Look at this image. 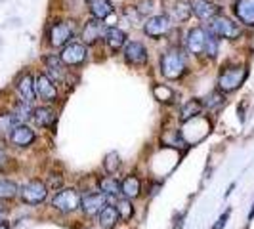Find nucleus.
<instances>
[{
  "label": "nucleus",
  "mask_w": 254,
  "mask_h": 229,
  "mask_svg": "<svg viewBox=\"0 0 254 229\" xmlns=\"http://www.w3.org/2000/svg\"><path fill=\"white\" fill-rule=\"evenodd\" d=\"M19 195V187L10 181V179H0V199L2 201H10L13 197Z\"/></svg>",
  "instance_id": "26"
},
{
  "label": "nucleus",
  "mask_w": 254,
  "mask_h": 229,
  "mask_svg": "<svg viewBox=\"0 0 254 229\" xmlns=\"http://www.w3.org/2000/svg\"><path fill=\"white\" fill-rule=\"evenodd\" d=\"M140 191H141V183L136 176H127V178L123 179V183H121V193H123L125 199H130V201L136 199V197L140 195Z\"/></svg>",
  "instance_id": "23"
},
{
  "label": "nucleus",
  "mask_w": 254,
  "mask_h": 229,
  "mask_svg": "<svg viewBox=\"0 0 254 229\" xmlns=\"http://www.w3.org/2000/svg\"><path fill=\"white\" fill-rule=\"evenodd\" d=\"M208 31H212L218 38H228V40H235V38L241 37V27L222 13L216 15L214 19H210Z\"/></svg>",
  "instance_id": "3"
},
{
  "label": "nucleus",
  "mask_w": 254,
  "mask_h": 229,
  "mask_svg": "<svg viewBox=\"0 0 254 229\" xmlns=\"http://www.w3.org/2000/svg\"><path fill=\"white\" fill-rule=\"evenodd\" d=\"M100 189L105 195H119L121 193V183H119V179L107 176V178L100 179Z\"/></svg>",
  "instance_id": "30"
},
{
  "label": "nucleus",
  "mask_w": 254,
  "mask_h": 229,
  "mask_svg": "<svg viewBox=\"0 0 254 229\" xmlns=\"http://www.w3.org/2000/svg\"><path fill=\"white\" fill-rule=\"evenodd\" d=\"M191 13H195L199 19L203 21H210L214 19L216 15H220V6L210 2V0H191Z\"/></svg>",
  "instance_id": "14"
},
{
  "label": "nucleus",
  "mask_w": 254,
  "mask_h": 229,
  "mask_svg": "<svg viewBox=\"0 0 254 229\" xmlns=\"http://www.w3.org/2000/svg\"><path fill=\"white\" fill-rule=\"evenodd\" d=\"M13 114H15V118L19 120V124H25L29 118H33V109H31V103L27 102H21L15 105V109H13Z\"/></svg>",
  "instance_id": "29"
},
{
  "label": "nucleus",
  "mask_w": 254,
  "mask_h": 229,
  "mask_svg": "<svg viewBox=\"0 0 254 229\" xmlns=\"http://www.w3.org/2000/svg\"><path fill=\"white\" fill-rule=\"evenodd\" d=\"M201 111H203V103L197 102V100H190V102L182 107V120L186 122V120H190L193 116H197Z\"/></svg>",
  "instance_id": "27"
},
{
  "label": "nucleus",
  "mask_w": 254,
  "mask_h": 229,
  "mask_svg": "<svg viewBox=\"0 0 254 229\" xmlns=\"http://www.w3.org/2000/svg\"><path fill=\"white\" fill-rule=\"evenodd\" d=\"M0 229H10V226H8V224H4V222H0Z\"/></svg>",
  "instance_id": "40"
},
{
  "label": "nucleus",
  "mask_w": 254,
  "mask_h": 229,
  "mask_svg": "<svg viewBox=\"0 0 254 229\" xmlns=\"http://www.w3.org/2000/svg\"><path fill=\"white\" fill-rule=\"evenodd\" d=\"M228 218H229V210L226 212V214H222V216L218 218V224L212 229H222L224 226H226V224H228Z\"/></svg>",
  "instance_id": "36"
},
{
  "label": "nucleus",
  "mask_w": 254,
  "mask_h": 229,
  "mask_svg": "<svg viewBox=\"0 0 254 229\" xmlns=\"http://www.w3.org/2000/svg\"><path fill=\"white\" fill-rule=\"evenodd\" d=\"M17 94L21 96V100L27 103H33L37 98V92H35V78L25 73V75L19 76L17 80Z\"/></svg>",
  "instance_id": "19"
},
{
  "label": "nucleus",
  "mask_w": 254,
  "mask_h": 229,
  "mask_svg": "<svg viewBox=\"0 0 254 229\" xmlns=\"http://www.w3.org/2000/svg\"><path fill=\"white\" fill-rule=\"evenodd\" d=\"M224 103V96H222V92H212L210 96H206L203 102V107L206 109H214L218 105H222Z\"/></svg>",
  "instance_id": "34"
},
{
  "label": "nucleus",
  "mask_w": 254,
  "mask_h": 229,
  "mask_svg": "<svg viewBox=\"0 0 254 229\" xmlns=\"http://www.w3.org/2000/svg\"><path fill=\"white\" fill-rule=\"evenodd\" d=\"M163 6L166 15L176 23H184L191 17V4L186 0H163Z\"/></svg>",
  "instance_id": "9"
},
{
  "label": "nucleus",
  "mask_w": 254,
  "mask_h": 229,
  "mask_svg": "<svg viewBox=\"0 0 254 229\" xmlns=\"http://www.w3.org/2000/svg\"><path fill=\"white\" fill-rule=\"evenodd\" d=\"M233 13L239 19V23L247 27H254V0H235Z\"/></svg>",
  "instance_id": "15"
},
{
  "label": "nucleus",
  "mask_w": 254,
  "mask_h": 229,
  "mask_svg": "<svg viewBox=\"0 0 254 229\" xmlns=\"http://www.w3.org/2000/svg\"><path fill=\"white\" fill-rule=\"evenodd\" d=\"M98 216H100V226L103 229H113L117 226V222H119V218H121L115 206H105Z\"/></svg>",
  "instance_id": "24"
},
{
  "label": "nucleus",
  "mask_w": 254,
  "mask_h": 229,
  "mask_svg": "<svg viewBox=\"0 0 254 229\" xmlns=\"http://www.w3.org/2000/svg\"><path fill=\"white\" fill-rule=\"evenodd\" d=\"M105 31H107V27L103 23V19H96V17L88 19L84 29H82V40H84V44L86 46L96 44L100 38L105 37Z\"/></svg>",
  "instance_id": "13"
},
{
  "label": "nucleus",
  "mask_w": 254,
  "mask_h": 229,
  "mask_svg": "<svg viewBox=\"0 0 254 229\" xmlns=\"http://www.w3.org/2000/svg\"><path fill=\"white\" fill-rule=\"evenodd\" d=\"M103 166H105V170L109 172V174H115L119 168H121V157H119V153L117 151H111L105 155V161H103Z\"/></svg>",
  "instance_id": "32"
},
{
  "label": "nucleus",
  "mask_w": 254,
  "mask_h": 229,
  "mask_svg": "<svg viewBox=\"0 0 254 229\" xmlns=\"http://www.w3.org/2000/svg\"><path fill=\"white\" fill-rule=\"evenodd\" d=\"M107 206V195L105 193H88L80 199V208L86 216H98Z\"/></svg>",
  "instance_id": "10"
},
{
  "label": "nucleus",
  "mask_w": 254,
  "mask_h": 229,
  "mask_svg": "<svg viewBox=\"0 0 254 229\" xmlns=\"http://www.w3.org/2000/svg\"><path fill=\"white\" fill-rule=\"evenodd\" d=\"M35 140H37L35 132L27 126V124H17L10 132V141H12L15 147H29Z\"/></svg>",
  "instance_id": "17"
},
{
  "label": "nucleus",
  "mask_w": 254,
  "mask_h": 229,
  "mask_svg": "<svg viewBox=\"0 0 254 229\" xmlns=\"http://www.w3.org/2000/svg\"><path fill=\"white\" fill-rule=\"evenodd\" d=\"M172 29V19L166 15V13H161V15H151L145 23H143V33L149 38H159L166 37Z\"/></svg>",
  "instance_id": "6"
},
{
  "label": "nucleus",
  "mask_w": 254,
  "mask_h": 229,
  "mask_svg": "<svg viewBox=\"0 0 254 229\" xmlns=\"http://www.w3.org/2000/svg\"><path fill=\"white\" fill-rule=\"evenodd\" d=\"M188 69L186 65V56L182 54L180 48H170L161 56V73L168 78V80H178L184 76Z\"/></svg>",
  "instance_id": "1"
},
{
  "label": "nucleus",
  "mask_w": 254,
  "mask_h": 229,
  "mask_svg": "<svg viewBox=\"0 0 254 229\" xmlns=\"http://www.w3.org/2000/svg\"><path fill=\"white\" fill-rule=\"evenodd\" d=\"M125 59H127L130 65L141 67V65L147 63L149 54H147L145 46H143L141 42H138V40H132V42H127V44H125Z\"/></svg>",
  "instance_id": "11"
},
{
  "label": "nucleus",
  "mask_w": 254,
  "mask_h": 229,
  "mask_svg": "<svg viewBox=\"0 0 254 229\" xmlns=\"http://www.w3.org/2000/svg\"><path fill=\"white\" fill-rule=\"evenodd\" d=\"M151 10H153V0H143V2L138 4V12H140L141 15L151 13Z\"/></svg>",
  "instance_id": "35"
},
{
  "label": "nucleus",
  "mask_w": 254,
  "mask_h": 229,
  "mask_svg": "<svg viewBox=\"0 0 254 229\" xmlns=\"http://www.w3.org/2000/svg\"><path fill=\"white\" fill-rule=\"evenodd\" d=\"M80 199L82 197L73 187L71 189H62L60 193H56V197L52 199V206L62 214H71L80 206Z\"/></svg>",
  "instance_id": "4"
},
{
  "label": "nucleus",
  "mask_w": 254,
  "mask_h": 229,
  "mask_svg": "<svg viewBox=\"0 0 254 229\" xmlns=\"http://www.w3.org/2000/svg\"><path fill=\"white\" fill-rule=\"evenodd\" d=\"M88 10L96 19H105L115 12L111 0H88Z\"/></svg>",
  "instance_id": "20"
},
{
  "label": "nucleus",
  "mask_w": 254,
  "mask_h": 229,
  "mask_svg": "<svg viewBox=\"0 0 254 229\" xmlns=\"http://www.w3.org/2000/svg\"><path fill=\"white\" fill-rule=\"evenodd\" d=\"M4 214H6V210H4V206H2V204H0V222H2V220H4Z\"/></svg>",
  "instance_id": "39"
},
{
  "label": "nucleus",
  "mask_w": 254,
  "mask_h": 229,
  "mask_svg": "<svg viewBox=\"0 0 254 229\" xmlns=\"http://www.w3.org/2000/svg\"><path fill=\"white\" fill-rule=\"evenodd\" d=\"M8 163V153H6V149L0 145V168Z\"/></svg>",
  "instance_id": "38"
},
{
  "label": "nucleus",
  "mask_w": 254,
  "mask_h": 229,
  "mask_svg": "<svg viewBox=\"0 0 254 229\" xmlns=\"http://www.w3.org/2000/svg\"><path fill=\"white\" fill-rule=\"evenodd\" d=\"M75 33L76 31L73 23H69V21H58V23H54V25L50 27V33H48L50 44L56 46V48L65 46V44H69V42L75 38Z\"/></svg>",
  "instance_id": "7"
},
{
  "label": "nucleus",
  "mask_w": 254,
  "mask_h": 229,
  "mask_svg": "<svg viewBox=\"0 0 254 229\" xmlns=\"http://www.w3.org/2000/svg\"><path fill=\"white\" fill-rule=\"evenodd\" d=\"M245 78H247V69L245 67H239V65L237 67H228L218 76V88L224 94H231V92L241 88Z\"/></svg>",
  "instance_id": "2"
},
{
  "label": "nucleus",
  "mask_w": 254,
  "mask_h": 229,
  "mask_svg": "<svg viewBox=\"0 0 254 229\" xmlns=\"http://www.w3.org/2000/svg\"><path fill=\"white\" fill-rule=\"evenodd\" d=\"M249 218H251V220L254 218V204H253V210H251V214H249Z\"/></svg>",
  "instance_id": "41"
},
{
  "label": "nucleus",
  "mask_w": 254,
  "mask_h": 229,
  "mask_svg": "<svg viewBox=\"0 0 254 229\" xmlns=\"http://www.w3.org/2000/svg\"><path fill=\"white\" fill-rule=\"evenodd\" d=\"M17 124H19V120L15 118V114L13 113L0 114V132H2V134H10Z\"/></svg>",
  "instance_id": "31"
},
{
  "label": "nucleus",
  "mask_w": 254,
  "mask_h": 229,
  "mask_svg": "<svg viewBox=\"0 0 254 229\" xmlns=\"http://www.w3.org/2000/svg\"><path fill=\"white\" fill-rule=\"evenodd\" d=\"M60 57H62V61H64L67 67H78V65H82L86 61L88 50H86L84 44L69 42V44H65L64 52L60 54Z\"/></svg>",
  "instance_id": "8"
},
{
  "label": "nucleus",
  "mask_w": 254,
  "mask_h": 229,
  "mask_svg": "<svg viewBox=\"0 0 254 229\" xmlns=\"http://www.w3.org/2000/svg\"><path fill=\"white\" fill-rule=\"evenodd\" d=\"M33 118L40 128H50L56 122V111L52 107H37L33 109Z\"/></svg>",
  "instance_id": "22"
},
{
  "label": "nucleus",
  "mask_w": 254,
  "mask_h": 229,
  "mask_svg": "<svg viewBox=\"0 0 254 229\" xmlns=\"http://www.w3.org/2000/svg\"><path fill=\"white\" fill-rule=\"evenodd\" d=\"M218 46H220V38L212 33V31H206V40H204V54L214 59L218 56Z\"/></svg>",
  "instance_id": "28"
},
{
  "label": "nucleus",
  "mask_w": 254,
  "mask_h": 229,
  "mask_svg": "<svg viewBox=\"0 0 254 229\" xmlns=\"http://www.w3.org/2000/svg\"><path fill=\"white\" fill-rule=\"evenodd\" d=\"M204 40H206V29H203V27H193L190 33H188V38H186L188 50L193 56L204 54Z\"/></svg>",
  "instance_id": "16"
},
{
  "label": "nucleus",
  "mask_w": 254,
  "mask_h": 229,
  "mask_svg": "<svg viewBox=\"0 0 254 229\" xmlns=\"http://www.w3.org/2000/svg\"><path fill=\"white\" fill-rule=\"evenodd\" d=\"M44 65H46V75L50 76L54 82H62L65 78V63L62 61L60 56H46L44 57Z\"/></svg>",
  "instance_id": "18"
},
{
  "label": "nucleus",
  "mask_w": 254,
  "mask_h": 229,
  "mask_svg": "<svg viewBox=\"0 0 254 229\" xmlns=\"http://www.w3.org/2000/svg\"><path fill=\"white\" fill-rule=\"evenodd\" d=\"M60 187H62V178H60V176H56V178L52 176L50 178V189H60Z\"/></svg>",
  "instance_id": "37"
},
{
  "label": "nucleus",
  "mask_w": 254,
  "mask_h": 229,
  "mask_svg": "<svg viewBox=\"0 0 254 229\" xmlns=\"http://www.w3.org/2000/svg\"><path fill=\"white\" fill-rule=\"evenodd\" d=\"M117 212H119V216L123 218V220H130V218L134 216V206L130 203V199H121L117 203Z\"/></svg>",
  "instance_id": "33"
},
{
  "label": "nucleus",
  "mask_w": 254,
  "mask_h": 229,
  "mask_svg": "<svg viewBox=\"0 0 254 229\" xmlns=\"http://www.w3.org/2000/svg\"><path fill=\"white\" fill-rule=\"evenodd\" d=\"M153 96H155V100H159L161 103H170L176 98L174 90L168 88L166 84H155L153 86Z\"/></svg>",
  "instance_id": "25"
},
{
  "label": "nucleus",
  "mask_w": 254,
  "mask_h": 229,
  "mask_svg": "<svg viewBox=\"0 0 254 229\" xmlns=\"http://www.w3.org/2000/svg\"><path fill=\"white\" fill-rule=\"evenodd\" d=\"M103 38H105L107 46L113 52H119L121 48H125V44H127V35H125V31H121V29H117V27H109V29L105 31V37Z\"/></svg>",
  "instance_id": "21"
},
{
  "label": "nucleus",
  "mask_w": 254,
  "mask_h": 229,
  "mask_svg": "<svg viewBox=\"0 0 254 229\" xmlns=\"http://www.w3.org/2000/svg\"><path fill=\"white\" fill-rule=\"evenodd\" d=\"M35 92L42 102L54 103L58 100V88H56L54 80H50L48 75H38L35 78Z\"/></svg>",
  "instance_id": "12"
},
{
  "label": "nucleus",
  "mask_w": 254,
  "mask_h": 229,
  "mask_svg": "<svg viewBox=\"0 0 254 229\" xmlns=\"http://www.w3.org/2000/svg\"><path fill=\"white\" fill-rule=\"evenodd\" d=\"M19 197L27 204H40L44 203L46 197H48V187L40 179H31V181H27L25 185L19 189Z\"/></svg>",
  "instance_id": "5"
}]
</instances>
